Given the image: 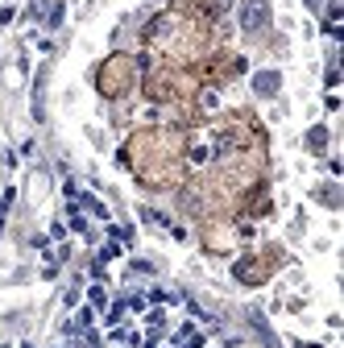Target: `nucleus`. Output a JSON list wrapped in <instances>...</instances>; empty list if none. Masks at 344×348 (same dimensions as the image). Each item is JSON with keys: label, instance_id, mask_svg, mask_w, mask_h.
<instances>
[{"label": "nucleus", "instance_id": "nucleus-1", "mask_svg": "<svg viewBox=\"0 0 344 348\" xmlns=\"http://www.w3.org/2000/svg\"><path fill=\"white\" fill-rule=\"evenodd\" d=\"M270 25V0H245L241 5V29L245 34H261Z\"/></svg>", "mask_w": 344, "mask_h": 348}, {"label": "nucleus", "instance_id": "nucleus-2", "mask_svg": "<svg viewBox=\"0 0 344 348\" xmlns=\"http://www.w3.org/2000/svg\"><path fill=\"white\" fill-rule=\"evenodd\" d=\"M278 87H282L278 71H261V75H253V91H257V96H274Z\"/></svg>", "mask_w": 344, "mask_h": 348}, {"label": "nucleus", "instance_id": "nucleus-3", "mask_svg": "<svg viewBox=\"0 0 344 348\" xmlns=\"http://www.w3.org/2000/svg\"><path fill=\"white\" fill-rule=\"evenodd\" d=\"M307 145H311V149H324V145H328V133H324V129H311Z\"/></svg>", "mask_w": 344, "mask_h": 348}]
</instances>
